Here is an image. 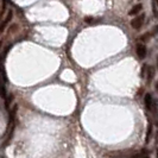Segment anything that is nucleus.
Segmentation results:
<instances>
[{
  "label": "nucleus",
  "instance_id": "13",
  "mask_svg": "<svg viewBox=\"0 0 158 158\" xmlns=\"http://www.w3.org/2000/svg\"><path fill=\"white\" fill-rule=\"evenodd\" d=\"M156 15H157V16H158V13H157V12H156Z\"/></svg>",
  "mask_w": 158,
  "mask_h": 158
},
{
  "label": "nucleus",
  "instance_id": "4",
  "mask_svg": "<svg viewBox=\"0 0 158 158\" xmlns=\"http://www.w3.org/2000/svg\"><path fill=\"white\" fill-rule=\"evenodd\" d=\"M142 8H143L142 4H137V5H135L130 10L128 15H130V16H135L137 13H139V12H140V10H142Z\"/></svg>",
  "mask_w": 158,
  "mask_h": 158
},
{
  "label": "nucleus",
  "instance_id": "1",
  "mask_svg": "<svg viewBox=\"0 0 158 158\" xmlns=\"http://www.w3.org/2000/svg\"><path fill=\"white\" fill-rule=\"evenodd\" d=\"M144 18H145L144 15H140V16L133 18V19L131 20V26H132L135 30H139V29L142 27L143 23H144Z\"/></svg>",
  "mask_w": 158,
  "mask_h": 158
},
{
  "label": "nucleus",
  "instance_id": "10",
  "mask_svg": "<svg viewBox=\"0 0 158 158\" xmlns=\"http://www.w3.org/2000/svg\"><path fill=\"white\" fill-rule=\"evenodd\" d=\"M156 89H157V90H158V82H157V83H156Z\"/></svg>",
  "mask_w": 158,
  "mask_h": 158
},
{
  "label": "nucleus",
  "instance_id": "12",
  "mask_svg": "<svg viewBox=\"0 0 158 158\" xmlns=\"http://www.w3.org/2000/svg\"><path fill=\"white\" fill-rule=\"evenodd\" d=\"M157 139H158V133H157Z\"/></svg>",
  "mask_w": 158,
  "mask_h": 158
},
{
  "label": "nucleus",
  "instance_id": "7",
  "mask_svg": "<svg viewBox=\"0 0 158 158\" xmlns=\"http://www.w3.org/2000/svg\"><path fill=\"white\" fill-rule=\"evenodd\" d=\"M152 77H153V69L149 68V69H148V81L150 82Z\"/></svg>",
  "mask_w": 158,
  "mask_h": 158
},
{
  "label": "nucleus",
  "instance_id": "9",
  "mask_svg": "<svg viewBox=\"0 0 158 158\" xmlns=\"http://www.w3.org/2000/svg\"><path fill=\"white\" fill-rule=\"evenodd\" d=\"M151 131H152V127H149V131H148V135H146V142L150 140V135H151Z\"/></svg>",
  "mask_w": 158,
  "mask_h": 158
},
{
  "label": "nucleus",
  "instance_id": "6",
  "mask_svg": "<svg viewBox=\"0 0 158 158\" xmlns=\"http://www.w3.org/2000/svg\"><path fill=\"white\" fill-rule=\"evenodd\" d=\"M13 101V94H8V96L5 99V108L10 111V103Z\"/></svg>",
  "mask_w": 158,
  "mask_h": 158
},
{
  "label": "nucleus",
  "instance_id": "2",
  "mask_svg": "<svg viewBox=\"0 0 158 158\" xmlns=\"http://www.w3.org/2000/svg\"><path fill=\"white\" fill-rule=\"evenodd\" d=\"M135 52H137V56H138L140 60H144V58L146 57V54H148L146 47H145L144 44H142V43L137 44V47H135Z\"/></svg>",
  "mask_w": 158,
  "mask_h": 158
},
{
  "label": "nucleus",
  "instance_id": "3",
  "mask_svg": "<svg viewBox=\"0 0 158 158\" xmlns=\"http://www.w3.org/2000/svg\"><path fill=\"white\" fill-rule=\"evenodd\" d=\"M144 102H145V107L148 111H152V105H153V99L151 94H146L144 98Z\"/></svg>",
  "mask_w": 158,
  "mask_h": 158
},
{
  "label": "nucleus",
  "instance_id": "5",
  "mask_svg": "<svg viewBox=\"0 0 158 158\" xmlns=\"http://www.w3.org/2000/svg\"><path fill=\"white\" fill-rule=\"evenodd\" d=\"M12 15H13V13H12V10H10V11H8V13H7V16H6V18H5V19H4V22H2V25H1V31H4V30H5V26H6L8 22L11 20Z\"/></svg>",
  "mask_w": 158,
  "mask_h": 158
},
{
  "label": "nucleus",
  "instance_id": "8",
  "mask_svg": "<svg viewBox=\"0 0 158 158\" xmlns=\"http://www.w3.org/2000/svg\"><path fill=\"white\" fill-rule=\"evenodd\" d=\"M85 22H86V23H88V24H90V23H93V22H94V18H93V17H85Z\"/></svg>",
  "mask_w": 158,
  "mask_h": 158
},
{
  "label": "nucleus",
  "instance_id": "11",
  "mask_svg": "<svg viewBox=\"0 0 158 158\" xmlns=\"http://www.w3.org/2000/svg\"><path fill=\"white\" fill-rule=\"evenodd\" d=\"M155 1H156V2H157V4H158V0H155Z\"/></svg>",
  "mask_w": 158,
  "mask_h": 158
}]
</instances>
